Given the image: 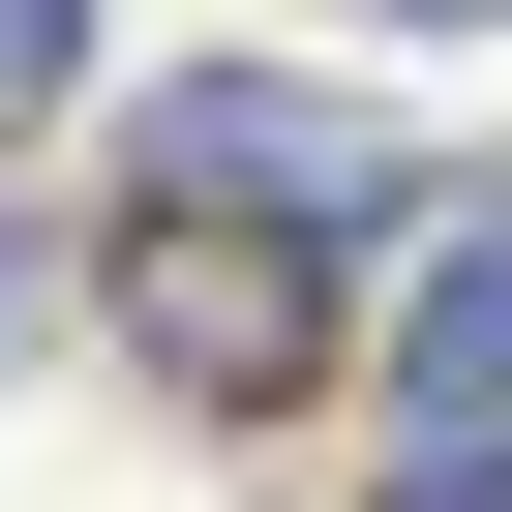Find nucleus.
I'll list each match as a JSON object with an SVG mask.
<instances>
[{
  "mask_svg": "<svg viewBox=\"0 0 512 512\" xmlns=\"http://www.w3.org/2000/svg\"><path fill=\"white\" fill-rule=\"evenodd\" d=\"M0 362H31V241H0Z\"/></svg>",
  "mask_w": 512,
  "mask_h": 512,
  "instance_id": "6",
  "label": "nucleus"
},
{
  "mask_svg": "<svg viewBox=\"0 0 512 512\" xmlns=\"http://www.w3.org/2000/svg\"><path fill=\"white\" fill-rule=\"evenodd\" d=\"M392 272H422V241L272 211V181H121V211H91V332H121L181 422H302V392L392 332Z\"/></svg>",
  "mask_w": 512,
  "mask_h": 512,
  "instance_id": "1",
  "label": "nucleus"
},
{
  "mask_svg": "<svg viewBox=\"0 0 512 512\" xmlns=\"http://www.w3.org/2000/svg\"><path fill=\"white\" fill-rule=\"evenodd\" d=\"M61 91H91V0H0V151H31Z\"/></svg>",
  "mask_w": 512,
  "mask_h": 512,
  "instance_id": "4",
  "label": "nucleus"
},
{
  "mask_svg": "<svg viewBox=\"0 0 512 512\" xmlns=\"http://www.w3.org/2000/svg\"><path fill=\"white\" fill-rule=\"evenodd\" d=\"M362 31H392V61H452V31H512V0H362Z\"/></svg>",
  "mask_w": 512,
  "mask_h": 512,
  "instance_id": "5",
  "label": "nucleus"
},
{
  "mask_svg": "<svg viewBox=\"0 0 512 512\" xmlns=\"http://www.w3.org/2000/svg\"><path fill=\"white\" fill-rule=\"evenodd\" d=\"M121 181H272V211H362V241H452V181L362 121V91H302V61H151L121 91Z\"/></svg>",
  "mask_w": 512,
  "mask_h": 512,
  "instance_id": "2",
  "label": "nucleus"
},
{
  "mask_svg": "<svg viewBox=\"0 0 512 512\" xmlns=\"http://www.w3.org/2000/svg\"><path fill=\"white\" fill-rule=\"evenodd\" d=\"M362 392H392V422H512V211H452L422 272H392V332H362Z\"/></svg>",
  "mask_w": 512,
  "mask_h": 512,
  "instance_id": "3",
  "label": "nucleus"
}]
</instances>
